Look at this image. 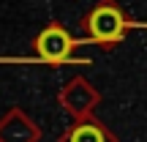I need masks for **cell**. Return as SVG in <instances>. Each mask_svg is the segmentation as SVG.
I'll list each match as a JSON object with an SVG mask.
<instances>
[{"label": "cell", "instance_id": "1", "mask_svg": "<svg viewBox=\"0 0 147 142\" xmlns=\"http://www.w3.org/2000/svg\"><path fill=\"white\" fill-rule=\"evenodd\" d=\"M84 38L82 41L95 44L101 47L104 52H112L115 47H120L125 33L131 30V19L128 14L123 11V5L117 0H98L87 14L82 16L79 22Z\"/></svg>", "mask_w": 147, "mask_h": 142}, {"label": "cell", "instance_id": "2", "mask_svg": "<svg viewBox=\"0 0 147 142\" xmlns=\"http://www.w3.org/2000/svg\"><path fill=\"white\" fill-rule=\"evenodd\" d=\"M79 41H82V38H74L71 33L65 30L63 22L55 19V22H49V25L36 36L33 49H36V55L44 60V63H49V66H63V63H90V60H79V58H74V49H76Z\"/></svg>", "mask_w": 147, "mask_h": 142}, {"label": "cell", "instance_id": "3", "mask_svg": "<svg viewBox=\"0 0 147 142\" xmlns=\"http://www.w3.org/2000/svg\"><path fill=\"white\" fill-rule=\"evenodd\" d=\"M57 101L74 120H79V118H87V115L95 112V107L101 104V93L95 90V85L90 82L87 77H79L76 74V77H71L68 82L60 88Z\"/></svg>", "mask_w": 147, "mask_h": 142}, {"label": "cell", "instance_id": "4", "mask_svg": "<svg viewBox=\"0 0 147 142\" xmlns=\"http://www.w3.org/2000/svg\"><path fill=\"white\" fill-rule=\"evenodd\" d=\"M38 139H41L38 123L19 107L8 109L0 118V142H38Z\"/></svg>", "mask_w": 147, "mask_h": 142}, {"label": "cell", "instance_id": "5", "mask_svg": "<svg viewBox=\"0 0 147 142\" xmlns=\"http://www.w3.org/2000/svg\"><path fill=\"white\" fill-rule=\"evenodd\" d=\"M57 142H117V137L112 134V128L104 126L95 115H87V118L74 120L71 126L60 134Z\"/></svg>", "mask_w": 147, "mask_h": 142}]
</instances>
